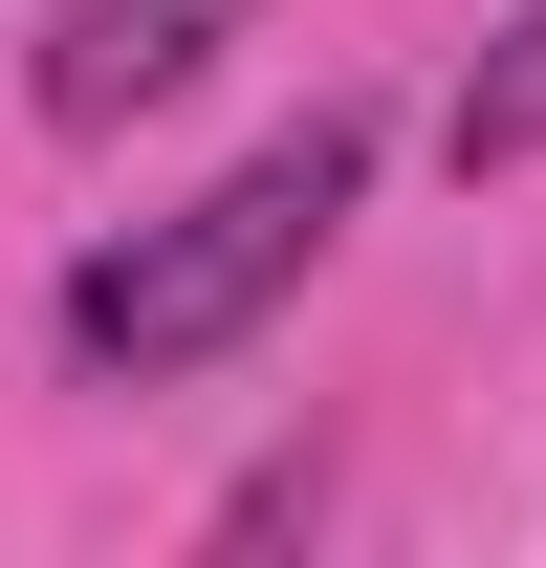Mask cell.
<instances>
[{"label": "cell", "instance_id": "1", "mask_svg": "<svg viewBox=\"0 0 546 568\" xmlns=\"http://www.w3.org/2000/svg\"><path fill=\"white\" fill-rule=\"evenodd\" d=\"M350 197H372V132L350 110H306V132H263L219 197H175V219H132L110 263L67 284V351L110 372V394H153V372H219L241 328H263L284 284L350 241Z\"/></svg>", "mask_w": 546, "mask_h": 568}, {"label": "cell", "instance_id": "3", "mask_svg": "<svg viewBox=\"0 0 546 568\" xmlns=\"http://www.w3.org/2000/svg\"><path fill=\"white\" fill-rule=\"evenodd\" d=\"M525 153H546V0H503L459 67V175H525Z\"/></svg>", "mask_w": 546, "mask_h": 568}, {"label": "cell", "instance_id": "2", "mask_svg": "<svg viewBox=\"0 0 546 568\" xmlns=\"http://www.w3.org/2000/svg\"><path fill=\"white\" fill-rule=\"evenodd\" d=\"M219 22H241V0H67V22H44V132H132V110H175V88L219 67Z\"/></svg>", "mask_w": 546, "mask_h": 568}]
</instances>
